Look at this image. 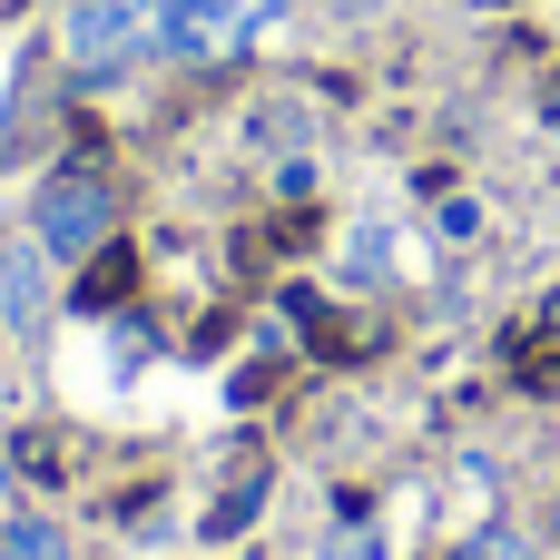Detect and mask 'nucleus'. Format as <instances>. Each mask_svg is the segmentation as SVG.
I'll list each match as a JSON object with an SVG mask.
<instances>
[{
	"mask_svg": "<svg viewBox=\"0 0 560 560\" xmlns=\"http://www.w3.org/2000/svg\"><path fill=\"white\" fill-rule=\"evenodd\" d=\"M148 49H167V0H69V20H59V69L89 89L138 69Z\"/></svg>",
	"mask_w": 560,
	"mask_h": 560,
	"instance_id": "f257e3e1",
	"label": "nucleus"
},
{
	"mask_svg": "<svg viewBox=\"0 0 560 560\" xmlns=\"http://www.w3.org/2000/svg\"><path fill=\"white\" fill-rule=\"evenodd\" d=\"M108 226H118V177H108L98 158H59V167L39 177V197H30V236H39L59 266H79V256L108 246Z\"/></svg>",
	"mask_w": 560,
	"mask_h": 560,
	"instance_id": "f03ea898",
	"label": "nucleus"
},
{
	"mask_svg": "<svg viewBox=\"0 0 560 560\" xmlns=\"http://www.w3.org/2000/svg\"><path fill=\"white\" fill-rule=\"evenodd\" d=\"M49 246L39 236H0V335H39L49 325Z\"/></svg>",
	"mask_w": 560,
	"mask_h": 560,
	"instance_id": "20e7f679",
	"label": "nucleus"
},
{
	"mask_svg": "<svg viewBox=\"0 0 560 560\" xmlns=\"http://www.w3.org/2000/svg\"><path fill=\"white\" fill-rule=\"evenodd\" d=\"M276 20H285V0H167V59L226 69V59H246Z\"/></svg>",
	"mask_w": 560,
	"mask_h": 560,
	"instance_id": "7ed1b4c3",
	"label": "nucleus"
},
{
	"mask_svg": "<svg viewBox=\"0 0 560 560\" xmlns=\"http://www.w3.org/2000/svg\"><path fill=\"white\" fill-rule=\"evenodd\" d=\"M541 335H551V345H560V285H551V295H541Z\"/></svg>",
	"mask_w": 560,
	"mask_h": 560,
	"instance_id": "1a4fd4ad",
	"label": "nucleus"
},
{
	"mask_svg": "<svg viewBox=\"0 0 560 560\" xmlns=\"http://www.w3.org/2000/svg\"><path fill=\"white\" fill-rule=\"evenodd\" d=\"M128 285H138V256H128V246H98V256H89V276H79V305L98 315V305H118Z\"/></svg>",
	"mask_w": 560,
	"mask_h": 560,
	"instance_id": "39448f33",
	"label": "nucleus"
},
{
	"mask_svg": "<svg viewBox=\"0 0 560 560\" xmlns=\"http://www.w3.org/2000/svg\"><path fill=\"white\" fill-rule=\"evenodd\" d=\"M0 492H10V453H0Z\"/></svg>",
	"mask_w": 560,
	"mask_h": 560,
	"instance_id": "9d476101",
	"label": "nucleus"
},
{
	"mask_svg": "<svg viewBox=\"0 0 560 560\" xmlns=\"http://www.w3.org/2000/svg\"><path fill=\"white\" fill-rule=\"evenodd\" d=\"M453 560H532V541L492 522V532H472V541H453Z\"/></svg>",
	"mask_w": 560,
	"mask_h": 560,
	"instance_id": "0eeeda50",
	"label": "nucleus"
},
{
	"mask_svg": "<svg viewBox=\"0 0 560 560\" xmlns=\"http://www.w3.org/2000/svg\"><path fill=\"white\" fill-rule=\"evenodd\" d=\"M0 560H69V532L20 512V522H0Z\"/></svg>",
	"mask_w": 560,
	"mask_h": 560,
	"instance_id": "423d86ee",
	"label": "nucleus"
},
{
	"mask_svg": "<svg viewBox=\"0 0 560 560\" xmlns=\"http://www.w3.org/2000/svg\"><path fill=\"white\" fill-rule=\"evenodd\" d=\"M325 560H384V541L374 532H345V541H325Z\"/></svg>",
	"mask_w": 560,
	"mask_h": 560,
	"instance_id": "6e6552de",
	"label": "nucleus"
}]
</instances>
